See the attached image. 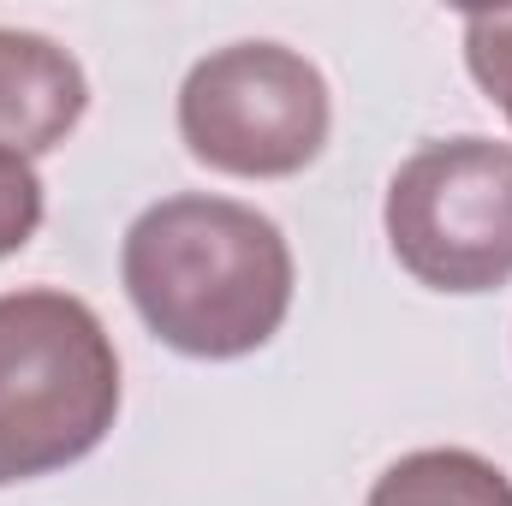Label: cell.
<instances>
[{"instance_id": "obj_2", "label": "cell", "mask_w": 512, "mask_h": 506, "mask_svg": "<svg viewBox=\"0 0 512 506\" xmlns=\"http://www.w3.org/2000/svg\"><path fill=\"white\" fill-rule=\"evenodd\" d=\"M120 417V352L72 292L0 298V489L78 465Z\"/></svg>"}, {"instance_id": "obj_8", "label": "cell", "mask_w": 512, "mask_h": 506, "mask_svg": "<svg viewBox=\"0 0 512 506\" xmlns=\"http://www.w3.org/2000/svg\"><path fill=\"white\" fill-rule=\"evenodd\" d=\"M42 227V179L24 155L0 149V256L24 251Z\"/></svg>"}, {"instance_id": "obj_5", "label": "cell", "mask_w": 512, "mask_h": 506, "mask_svg": "<svg viewBox=\"0 0 512 506\" xmlns=\"http://www.w3.org/2000/svg\"><path fill=\"white\" fill-rule=\"evenodd\" d=\"M90 84L84 66L36 30H0V149L42 155L66 143V131L84 120Z\"/></svg>"}, {"instance_id": "obj_6", "label": "cell", "mask_w": 512, "mask_h": 506, "mask_svg": "<svg viewBox=\"0 0 512 506\" xmlns=\"http://www.w3.org/2000/svg\"><path fill=\"white\" fill-rule=\"evenodd\" d=\"M364 506H512V477L465 447H423L387 465Z\"/></svg>"}, {"instance_id": "obj_7", "label": "cell", "mask_w": 512, "mask_h": 506, "mask_svg": "<svg viewBox=\"0 0 512 506\" xmlns=\"http://www.w3.org/2000/svg\"><path fill=\"white\" fill-rule=\"evenodd\" d=\"M465 60H471V78L489 90V102H501L512 120V6L465 18Z\"/></svg>"}, {"instance_id": "obj_4", "label": "cell", "mask_w": 512, "mask_h": 506, "mask_svg": "<svg viewBox=\"0 0 512 506\" xmlns=\"http://www.w3.org/2000/svg\"><path fill=\"white\" fill-rule=\"evenodd\" d=\"M328 84L280 42H233L191 66L179 90L185 149L233 179L304 173L328 143Z\"/></svg>"}, {"instance_id": "obj_3", "label": "cell", "mask_w": 512, "mask_h": 506, "mask_svg": "<svg viewBox=\"0 0 512 506\" xmlns=\"http://www.w3.org/2000/svg\"><path fill=\"white\" fill-rule=\"evenodd\" d=\"M387 245L435 292H495L512 280V149L495 137L423 143L387 185Z\"/></svg>"}, {"instance_id": "obj_1", "label": "cell", "mask_w": 512, "mask_h": 506, "mask_svg": "<svg viewBox=\"0 0 512 506\" xmlns=\"http://www.w3.org/2000/svg\"><path fill=\"white\" fill-rule=\"evenodd\" d=\"M126 292L155 340L185 358H245L292 310V251L233 197H167L126 233Z\"/></svg>"}]
</instances>
